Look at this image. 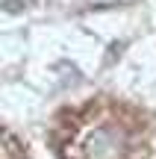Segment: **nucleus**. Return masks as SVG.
Returning <instances> with one entry per match:
<instances>
[{
	"instance_id": "1",
	"label": "nucleus",
	"mask_w": 156,
	"mask_h": 159,
	"mask_svg": "<svg viewBox=\"0 0 156 159\" xmlns=\"http://www.w3.org/2000/svg\"><path fill=\"white\" fill-rule=\"evenodd\" d=\"M65 159H153L156 139L141 112L112 100L82 106L65 121Z\"/></svg>"
}]
</instances>
